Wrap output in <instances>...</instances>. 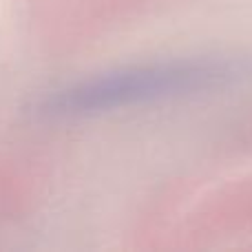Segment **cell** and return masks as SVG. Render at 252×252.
I'll list each match as a JSON object with an SVG mask.
<instances>
[{"mask_svg":"<svg viewBox=\"0 0 252 252\" xmlns=\"http://www.w3.org/2000/svg\"><path fill=\"white\" fill-rule=\"evenodd\" d=\"M217 71L208 66H159L139 69L128 73L106 75L95 82L73 89L60 100L62 111H100L113 106L142 102L151 97L190 91L206 82H213Z\"/></svg>","mask_w":252,"mask_h":252,"instance_id":"obj_1","label":"cell"}]
</instances>
